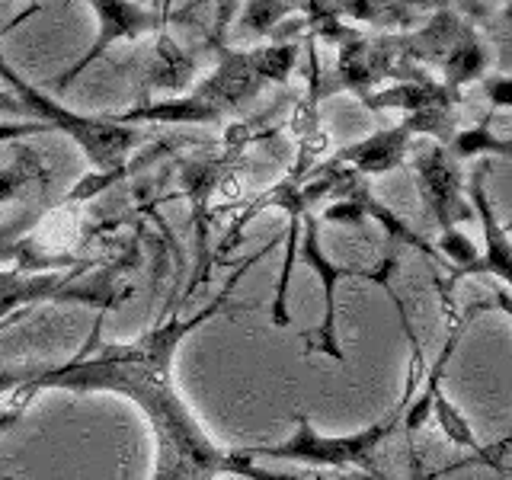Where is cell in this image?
<instances>
[{
	"label": "cell",
	"instance_id": "obj_1",
	"mask_svg": "<svg viewBox=\"0 0 512 480\" xmlns=\"http://www.w3.org/2000/svg\"><path fill=\"white\" fill-rule=\"evenodd\" d=\"M266 250L240 266L228 288L208 304L205 311L180 320L173 314L167 324L151 327L132 343H106L96 346V356H77L64 365L42 368L36 378H29L20 388H13V407H26L32 397L45 388L58 391H112L128 397L144 413L154 439V471L151 480H215L221 474H234L244 480H301L298 474L269 471L260 461L250 458L244 448L228 452L218 448L208 432L192 416L183 394L173 381V356L192 330H199L205 320H212L228 304L237 279L263 260Z\"/></svg>",
	"mask_w": 512,
	"mask_h": 480
},
{
	"label": "cell",
	"instance_id": "obj_13",
	"mask_svg": "<svg viewBox=\"0 0 512 480\" xmlns=\"http://www.w3.org/2000/svg\"><path fill=\"white\" fill-rule=\"evenodd\" d=\"M282 10H285L282 0H253V7H250V13H247V23H250L253 29H266Z\"/></svg>",
	"mask_w": 512,
	"mask_h": 480
},
{
	"label": "cell",
	"instance_id": "obj_4",
	"mask_svg": "<svg viewBox=\"0 0 512 480\" xmlns=\"http://www.w3.org/2000/svg\"><path fill=\"white\" fill-rule=\"evenodd\" d=\"M0 77H4L7 84L23 96V103H20L23 112L26 109L36 112V116L48 119V125L61 128L64 135H71L100 170H122L125 154L135 144V132H132V128H122V125H112V122H100V119L74 116V112L61 109L58 103H52L36 87H29L23 77H16L4 61H0Z\"/></svg>",
	"mask_w": 512,
	"mask_h": 480
},
{
	"label": "cell",
	"instance_id": "obj_14",
	"mask_svg": "<svg viewBox=\"0 0 512 480\" xmlns=\"http://www.w3.org/2000/svg\"><path fill=\"white\" fill-rule=\"evenodd\" d=\"M29 170H26V160H20V164H16L13 170H0V202H7L16 189H20L26 180H29Z\"/></svg>",
	"mask_w": 512,
	"mask_h": 480
},
{
	"label": "cell",
	"instance_id": "obj_15",
	"mask_svg": "<svg viewBox=\"0 0 512 480\" xmlns=\"http://www.w3.org/2000/svg\"><path fill=\"white\" fill-rule=\"evenodd\" d=\"M39 372H42L39 365H29V368H4V372H0V394L20 388V384H26L29 378H36Z\"/></svg>",
	"mask_w": 512,
	"mask_h": 480
},
{
	"label": "cell",
	"instance_id": "obj_2",
	"mask_svg": "<svg viewBox=\"0 0 512 480\" xmlns=\"http://www.w3.org/2000/svg\"><path fill=\"white\" fill-rule=\"evenodd\" d=\"M413 391L404 388L397 407L384 416V420L372 423L368 429L346 432V436H327L320 432L308 416H295V432L279 445H260V448H244L250 458H272V461H298L308 468H336V471H362L365 480L384 477V468L378 464V448L394 436V429L404 416V407L410 404Z\"/></svg>",
	"mask_w": 512,
	"mask_h": 480
},
{
	"label": "cell",
	"instance_id": "obj_16",
	"mask_svg": "<svg viewBox=\"0 0 512 480\" xmlns=\"http://www.w3.org/2000/svg\"><path fill=\"white\" fill-rule=\"evenodd\" d=\"M461 468H471V461L468 458H464V461H458V464H452V468H445V471H436V474H423L420 471V464H410V474L404 477V480H445L448 474H455V471H461ZM378 480H394V477H388V474H384V477H378Z\"/></svg>",
	"mask_w": 512,
	"mask_h": 480
},
{
	"label": "cell",
	"instance_id": "obj_10",
	"mask_svg": "<svg viewBox=\"0 0 512 480\" xmlns=\"http://www.w3.org/2000/svg\"><path fill=\"white\" fill-rule=\"evenodd\" d=\"M39 218H42V208H29V212H23L20 218L0 224V263H4V260H13V263L20 260L23 240H26V234L32 228H36Z\"/></svg>",
	"mask_w": 512,
	"mask_h": 480
},
{
	"label": "cell",
	"instance_id": "obj_11",
	"mask_svg": "<svg viewBox=\"0 0 512 480\" xmlns=\"http://www.w3.org/2000/svg\"><path fill=\"white\" fill-rule=\"evenodd\" d=\"M452 151L458 157H471L480 151H496V154H509V144L506 141H496L487 135V128H474V132H464L452 141Z\"/></svg>",
	"mask_w": 512,
	"mask_h": 480
},
{
	"label": "cell",
	"instance_id": "obj_17",
	"mask_svg": "<svg viewBox=\"0 0 512 480\" xmlns=\"http://www.w3.org/2000/svg\"><path fill=\"white\" fill-rule=\"evenodd\" d=\"M23 416H26V407H7V410H0V436H7L10 429L20 426Z\"/></svg>",
	"mask_w": 512,
	"mask_h": 480
},
{
	"label": "cell",
	"instance_id": "obj_3",
	"mask_svg": "<svg viewBox=\"0 0 512 480\" xmlns=\"http://www.w3.org/2000/svg\"><path fill=\"white\" fill-rule=\"evenodd\" d=\"M90 272V263H77L74 269H48V272H26V269H0V320H16L23 308L42 301H64V304H87L96 311L116 308L125 295L116 285V269H100L96 276L80 279Z\"/></svg>",
	"mask_w": 512,
	"mask_h": 480
},
{
	"label": "cell",
	"instance_id": "obj_12",
	"mask_svg": "<svg viewBox=\"0 0 512 480\" xmlns=\"http://www.w3.org/2000/svg\"><path fill=\"white\" fill-rule=\"evenodd\" d=\"M122 173H125V167H122V170H100V173H93V176H87L84 183H77V186L68 192V196H64V202H84V199H93L100 189H106L109 183H116Z\"/></svg>",
	"mask_w": 512,
	"mask_h": 480
},
{
	"label": "cell",
	"instance_id": "obj_6",
	"mask_svg": "<svg viewBox=\"0 0 512 480\" xmlns=\"http://www.w3.org/2000/svg\"><path fill=\"white\" fill-rule=\"evenodd\" d=\"M416 176H420V189H423V196H426L442 231L455 228L458 218H471V212L461 202L458 170L439 148L416 154Z\"/></svg>",
	"mask_w": 512,
	"mask_h": 480
},
{
	"label": "cell",
	"instance_id": "obj_5",
	"mask_svg": "<svg viewBox=\"0 0 512 480\" xmlns=\"http://www.w3.org/2000/svg\"><path fill=\"white\" fill-rule=\"evenodd\" d=\"M301 256L308 263L317 279H320V292H324V317H320V327L314 333L311 346L324 356H333L336 362H343V349H340V330H336V285L343 279H372L378 285H384L391 292V282H388V266H378V269H362V266H333L324 250H320V228L317 221L308 218V234H304V244H301Z\"/></svg>",
	"mask_w": 512,
	"mask_h": 480
},
{
	"label": "cell",
	"instance_id": "obj_7",
	"mask_svg": "<svg viewBox=\"0 0 512 480\" xmlns=\"http://www.w3.org/2000/svg\"><path fill=\"white\" fill-rule=\"evenodd\" d=\"M484 167L474 170V180H471V199L480 221H484V237H487V253H480L474 266L464 272V276H496L503 285L512 282V244H509V234L503 224H496L493 218V208L487 202V192H484Z\"/></svg>",
	"mask_w": 512,
	"mask_h": 480
},
{
	"label": "cell",
	"instance_id": "obj_8",
	"mask_svg": "<svg viewBox=\"0 0 512 480\" xmlns=\"http://www.w3.org/2000/svg\"><path fill=\"white\" fill-rule=\"evenodd\" d=\"M90 4L96 7V13H100V39H96L93 52L84 61H80L77 68L61 80V84H68L74 74L84 71V64L93 61L96 55L103 52V48H109L116 39H122V36H138V32L157 26V16L154 13H144L135 4H128V0H90Z\"/></svg>",
	"mask_w": 512,
	"mask_h": 480
},
{
	"label": "cell",
	"instance_id": "obj_9",
	"mask_svg": "<svg viewBox=\"0 0 512 480\" xmlns=\"http://www.w3.org/2000/svg\"><path fill=\"white\" fill-rule=\"evenodd\" d=\"M410 132L413 125H400V128H391V132H381L375 138H368L362 144H352L340 154V160H349V164H356L359 170L365 173H384V170H394L400 160L407 154V141H410Z\"/></svg>",
	"mask_w": 512,
	"mask_h": 480
},
{
	"label": "cell",
	"instance_id": "obj_18",
	"mask_svg": "<svg viewBox=\"0 0 512 480\" xmlns=\"http://www.w3.org/2000/svg\"><path fill=\"white\" fill-rule=\"evenodd\" d=\"M0 109H7V112H23V106H20V103H13V100H7L4 93H0Z\"/></svg>",
	"mask_w": 512,
	"mask_h": 480
}]
</instances>
